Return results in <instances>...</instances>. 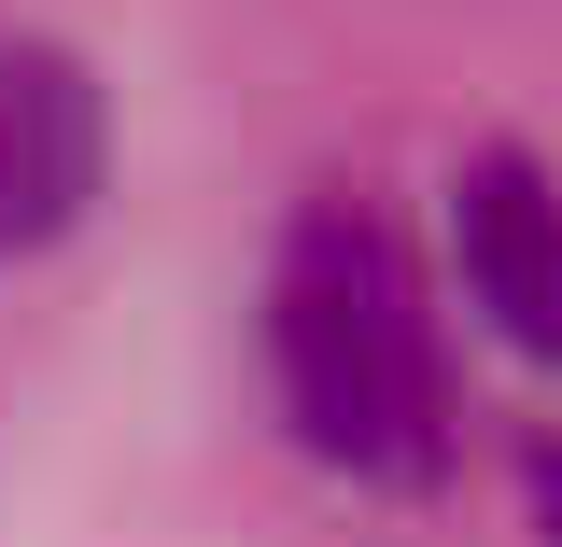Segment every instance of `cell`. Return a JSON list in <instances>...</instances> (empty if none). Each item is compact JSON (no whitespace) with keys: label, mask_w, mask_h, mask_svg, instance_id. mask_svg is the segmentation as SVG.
<instances>
[{"label":"cell","mask_w":562,"mask_h":547,"mask_svg":"<svg viewBox=\"0 0 562 547\" xmlns=\"http://www.w3.org/2000/svg\"><path fill=\"white\" fill-rule=\"evenodd\" d=\"M268 379L281 421L366 491H422L450 464V365H436V309H422L408 253L380 210H295L268 253Z\"/></svg>","instance_id":"6da1fadb"},{"label":"cell","mask_w":562,"mask_h":547,"mask_svg":"<svg viewBox=\"0 0 562 547\" xmlns=\"http://www.w3.org/2000/svg\"><path fill=\"white\" fill-rule=\"evenodd\" d=\"M85 197H99V70L43 29H0V253L70 239Z\"/></svg>","instance_id":"7a4b0ae2"},{"label":"cell","mask_w":562,"mask_h":547,"mask_svg":"<svg viewBox=\"0 0 562 547\" xmlns=\"http://www.w3.org/2000/svg\"><path fill=\"white\" fill-rule=\"evenodd\" d=\"M450 267L492 309V338L562 365V183L535 155H464L450 169Z\"/></svg>","instance_id":"3957f363"},{"label":"cell","mask_w":562,"mask_h":547,"mask_svg":"<svg viewBox=\"0 0 562 547\" xmlns=\"http://www.w3.org/2000/svg\"><path fill=\"white\" fill-rule=\"evenodd\" d=\"M535 505H549V520H562V449H549V464H535Z\"/></svg>","instance_id":"277c9868"}]
</instances>
